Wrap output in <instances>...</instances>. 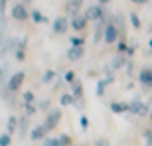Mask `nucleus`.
I'll return each mask as SVG.
<instances>
[{"mask_svg":"<svg viewBox=\"0 0 152 146\" xmlns=\"http://www.w3.org/2000/svg\"><path fill=\"white\" fill-rule=\"evenodd\" d=\"M61 120V109H51L50 112H48V117H45V124L44 128L50 132V130H53L57 126V123Z\"/></svg>","mask_w":152,"mask_h":146,"instance_id":"1","label":"nucleus"},{"mask_svg":"<svg viewBox=\"0 0 152 146\" xmlns=\"http://www.w3.org/2000/svg\"><path fill=\"white\" fill-rule=\"evenodd\" d=\"M24 79H26V73H24V71L14 73V75L10 77V81H8V93H16V91L22 87Z\"/></svg>","mask_w":152,"mask_h":146,"instance_id":"2","label":"nucleus"},{"mask_svg":"<svg viewBox=\"0 0 152 146\" xmlns=\"http://www.w3.org/2000/svg\"><path fill=\"white\" fill-rule=\"evenodd\" d=\"M118 36H121V30H118L113 22L107 24V28H105V42H107V44H115L118 39Z\"/></svg>","mask_w":152,"mask_h":146,"instance_id":"3","label":"nucleus"},{"mask_svg":"<svg viewBox=\"0 0 152 146\" xmlns=\"http://www.w3.org/2000/svg\"><path fill=\"white\" fill-rule=\"evenodd\" d=\"M30 16H32V14L26 10V6H24V4H14V6H12V18H14V20L24 22V20H28Z\"/></svg>","mask_w":152,"mask_h":146,"instance_id":"4","label":"nucleus"},{"mask_svg":"<svg viewBox=\"0 0 152 146\" xmlns=\"http://www.w3.org/2000/svg\"><path fill=\"white\" fill-rule=\"evenodd\" d=\"M69 28V20L67 16H57L53 20V34H65Z\"/></svg>","mask_w":152,"mask_h":146,"instance_id":"5","label":"nucleus"},{"mask_svg":"<svg viewBox=\"0 0 152 146\" xmlns=\"http://www.w3.org/2000/svg\"><path fill=\"white\" fill-rule=\"evenodd\" d=\"M85 16L89 18V20H95V22H99V20H103V16H105V10H103L99 4H95V6H89V8H87Z\"/></svg>","mask_w":152,"mask_h":146,"instance_id":"6","label":"nucleus"},{"mask_svg":"<svg viewBox=\"0 0 152 146\" xmlns=\"http://www.w3.org/2000/svg\"><path fill=\"white\" fill-rule=\"evenodd\" d=\"M87 22H89V18L85 16V14H77V16L71 18V28L77 30V32H81V30H85Z\"/></svg>","mask_w":152,"mask_h":146,"instance_id":"7","label":"nucleus"},{"mask_svg":"<svg viewBox=\"0 0 152 146\" xmlns=\"http://www.w3.org/2000/svg\"><path fill=\"white\" fill-rule=\"evenodd\" d=\"M85 50H83V45H71L67 51V59L69 61H79L81 57H83Z\"/></svg>","mask_w":152,"mask_h":146,"instance_id":"8","label":"nucleus"},{"mask_svg":"<svg viewBox=\"0 0 152 146\" xmlns=\"http://www.w3.org/2000/svg\"><path fill=\"white\" fill-rule=\"evenodd\" d=\"M130 112H134V115H138V117H144V115L148 112V107H146L142 101L134 99V101L130 103Z\"/></svg>","mask_w":152,"mask_h":146,"instance_id":"9","label":"nucleus"},{"mask_svg":"<svg viewBox=\"0 0 152 146\" xmlns=\"http://www.w3.org/2000/svg\"><path fill=\"white\" fill-rule=\"evenodd\" d=\"M138 81L144 89H150L152 87V69H142L140 75H138Z\"/></svg>","mask_w":152,"mask_h":146,"instance_id":"10","label":"nucleus"},{"mask_svg":"<svg viewBox=\"0 0 152 146\" xmlns=\"http://www.w3.org/2000/svg\"><path fill=\"white\" fill-rule=\"evenodd\" d=\"M109 109L115 112V115H123V112L130 111V103H121V101H113L109 105Z\"/></svg>","mask_w":152,"mask_h":146,"instance_id":"11","label":"nucleus"},{"mask_svg":"<svg viewBox=\"0 0 152 146\" xmlns=\"http://www.w3.org/2000/svg\"><path fill=\"white\" fill-rule=\"evenodd\" d=\"M26 44H28V39L22 38L20 44H18V47H16V51H14V55H16L18 61H24V59H26Z\"/></svg>","mask_w":152,"mask_h":146,"instance_id":"12","label":"nucleus"},{"mask_svg":"<svg viewBox=\"0 0 152 146\" xmlns=\"http://www.w3.org/2000/svg\"><path fill=\"white\" fill-rule=\"evenodd\" d=\"M81 4H83V0H69L67 2V14L69 16H77V14H81Z\"/></svg>","mask_w":152,"mask_h":146,"instance_id":"13","label":"nucleus"},{"mask_svg":"<svg viewBox=\"0 0 152 146\" xmlns=\"http://www.w3.org/2000/svg\"><path fill=\"white\" fill-rule=\"evenodd\" d=\"M45 132L48 130L44 126H34L32 132H30V140H45Z\"/></svg>","mask_w":152,"mask_h":146,"instance_id":"14","label":"nucleus"},{"mask_svg":"<svg viewBox=\"0 0 152 146\" xmlns=\"http://www.w3.org/2000/svg\"><path fill=\"white\" fill-rule=\"evenodd\" d=\"M71 95L77 97V99H81V97H83V83H81L79 79H75L73 83H71Z\"/></svg>","mask_w":152,"mask_h":146,"instance_id":"15","label":"nucleus"},{"mask_svg":"<svg viewBox=\"0 0 152 146\" xmlns=\"http://www.w3.org/2000/svg\"><path fill=\"white\" fill-rule=\"evenodd\" d=\"M16 126H18V118L14 117V115H10V117H8V124H6V128H8V134H14Z\"/></svg>","mask_w":152,"mask_h":146,"instance_id":"16","label":"nucleus"},{"mask_svg":"<svg viewBox=\"0 0 152 146\" xmlns=\"http://www.w3.org/2000/svg\"><path fill=\"white\" fill-rule=\"evenodd\" d=\"M107 85H111L107 79H101V81L97 83V97H103V95H105V89H107Z\"/></svg>","mask_w":152,"mask_h":146,"instance_id":"17","label":"nucleus"},{"mask_svg":"<svg viewBox=\"0 0 152 146\" xmlns=\"http://www.w3.org/2000/svg\"><path fill=\"white\" fill-rule=\"evenodd\" d=\"M124 61H126V59L123 57V53H121V55H117V57L113 59V63H111V69H118V67H123Z\"/></svg>","mask_w":152,"mask_h":146,"instance_id":"18","label":"nucleus"},{"mask_svg":"<svg viewBox=\"0 0 152 146\" xmlns=\"http://www.w3.org/2000/svg\"><path fill=\"white\" fill-rule=\"evenodd\" d=\"M130 24H132V28H136V30H140V18H138V14L136 12H130Z\"/></svg>","mask_w":152,"mask_h":146,"instance_id":"19","label":"nucleus"},{"mask_svg":"<svg viewBox=\"0 0 152 146\" xmlns=\"http://www.w3.org/2000/svg\"><path fill=\"white\" fill-rule=\"evenodd\" d=\"M32 20H34V22H38V24H42V22H45L48 18H45L39 10H32Z\"/></svg>","mask_w":152,"mask_h":146,"instance_id":"20","label":"nucleus"},{"mask_svg":"<svg viewBox=\"0 0 152 146\" xmlns=\"http://www.w3.org/2000/svg\"><path fill=\"white\" fill-rule=\"evenodd\" d=\"M53 77H56V71H53V69H48V71L44 73V77H42V81H44V83H51Z\"/></svg>","mask_w":152,"mask_h":146,"instance_id":"21","label":"nucleus"},{"mask_svg":"<svg viewBox=\"0 0 152 146\" xmlns=\"http://www.w3.org/2000/svg\"><path fill=\"white\" fill-rule=\"evenodd\" d=\"M10 142H12V134H8V132L0 134V146H10Z\"/></svg>","mask_w":152,"mask_h":146,"instance_id":"22","label":"nucleus"},{"mask_svg":"<svg viewBox=\"0 0 152 146\" xmlns=\"http://www.w3.org/2000/svg\"><path fill=\"white\" fill-rule=\"evenodd\" d=\"M57 140H59V146H71V136L69 134H61Z\"/></svg>","mask_w":152,"mask_h":146,"instance_id":"23","label":"nucleus"},{"mask_svg":"<svg viewBox=\"0 0 152 146\" xmlns=\"http://www.w3.org/2000/svg\"><path fill=\"white\" fill-rule=\"evenodd\" d=\"M73 103H75L73 95H61V105H63V107H67V105H73Z\"/></svg>","mask_w":152,"mask_h":146,"instance_id":"24","label":"nucleus"},{"mask_svg":"<svg viewBox=\"0 0 152 146\" xmlns=\"http://www.w3.org/2000/svg\"><path fill=\"white\" fill-rule=\"evenodd\" d=\"M69 42H71V45H83L85 44V39L81 38V36H71V39H69Z\"/></svg>","mask_w":152,"mask_h":146,"instance_id":"25","label":"nucleus"},{"mask_svg":"<svg viewBox=\"0 0 152 146\" xmlns=\"http://www.w3.org/2000/svg\"><path fill=\"white\" fill-rule=\"evenodd\" d=\"M24 112H26V117H30V115H34V112H36V107L32 105V103H26V107H24Z\"/></svg>","mask_w":152,"mask_h":146,"instance_id":"26","label":"nucleus"},{"mask_svg":"<svg viewBox=\"0 0 152 146\" xmlns=\"http://www.w3.org/2000/svg\"><path fill=\"white\" fill-rule=\"evenodd\" d=\"M4 30H6V20L0 18V45H2V39H4Z\"/></svg>","mask_w":152,"mask_h":146,"instance_id":"27","label":"nucleus"},{"mask_svg":"<svg viewBox=\"0 0 152 146\" xmlns=\"http://www.w3.org/2000/svg\"><path fill=\"white\" fill-rule=\"evenodd\" d=\"M34 99H36V95L32 91H26V93H24V101L26 103H34Z\"/></svg>","mask_w":152,"mask_h":146,"instance_id":"28","label":"nucleus"},{"mask_svg":"<svg viewBox=\"0 0 152 146\" xmlns=\"http://www.w3.org/2000/svg\"><path fill=\"white\" fill-rule=\"evenodd\" d=\"M79 126H81L83 130H87V126H89V118L85 117V115H83L81 118H79Z\"/></svg>","mask_w":152,"mask_h":146,"instance_id":"29","label":"nucleus"},{"mask_svg":"<svg viewBox=\"0 0 152 146\" xmlns=\"http://www.w3.org/2000/svg\"><path fill=\"white\" fill-rule=\"evenodd\" d=\"M44 146H59V140H57V138H45Z\"/></svg>","mask_w":152,"mask_h":146,"instance_id":"30","label":"nucleus"},{"mask_svg":"<svg viewBox=\"0 0 152 146\" xmlns=\"http://www.w3.org/2000/svg\"><path fill=\"white\" fill-rule=\"evenodd\" d=\"M65 81L71 85V83L75 81V73H73V71H67V73H65Z\"/></svg>","mask_w":152,"mask_h":146,"instance_id":"31","label":"nucleus"},{"mask_svg":"<svg viewBox=\"0 0 152 146\" xmlns=\"http://www.w3.org/2000/svg\"><path fill=\"white\" fill-rule=\"evenodd\" d=\"M124 51H129L126 44H124V42H118V53H124Z\"/></svg>","mask_w":152,"mask_h":146,"instance_id":"32","label":"nucleus"},{"mask_svg":"<svg viewBox=\"0 0 152 146\" xmlns=\"http://www.w3.org/2000/svg\"><path fill=\"white\" fill-rule=\"evenodd\" d=\"M95 146H109V140H105V138H101V140H97Z\"/></svg>","mask_w":152,"mask_h":146,"instance_id":"33","label":"nucleus"},{"mask_svg":"<svg viewBox=\"0 0 152 146\" xmlns=\"http://www.w3.org/2000/svg\"><path fill=\"white\" fill-rule=\"evenodd\" d=\"M6 10V0H0V14H4Z\"/></svg>","mask_w":152,"mask_h":146,"instance_id":"34","label":"nucleus"},{"mask_svg":"<svg viewBox=\"0 0 152 146\" xmlns=\"http://www.w3.org/2000/svg\"><path fill=\"white\" fill-rule=\"evenodd\" d=\"M130 2H134V4H146L148 0H130Z\"/></svg>","mask_w":152,"mask_h":146,"instance_id":"35","label":"nucleus"},{"mask_svg":"<svg viewBox=\"0 0 152 146\" xmlns=\"http://www.w3.org/2000/svg\"><path fill=\"white\" fill-rule=\"evenodd\" d=\"M111 0H99V4H109Z\"/></svg>","mask_w":152,"mask_h":146,"instance_id":"36","label":"nucleus"},{"mask_svg":"<svg viewBox=\"0 0 152 146\" xmlns=\"http://www.w3.org/2000/svg\"><path fill=\"white\" fill-rule=\"evenodd\" d=\"M0 81H2V69H0Z\"/></svg>","mask_w":152,"mask_h":146,"instance_id":"37","label":"nucleus"},{"mask_svg":"<svg viewBox=\"0 0 152 146\" xmlns=\"http://www.w3.org/2000/svg\"><path fill=\"white\" fill-rule=\"evenodd\" d=\"M148 45H150V50H152V39H150V44H148Z\"/></svg>","mask_w":152,"mask_h":146,"instance_id":"38","label":"nucleus"},{"mask_svg":"<svg viewBox=\"0 0 152 146\" xmlns=\"http://www.w3.org/2000/svg\"><path fill=\"white\" fill-rule=\"evenodd\" d=\"M150 117H152V112H150Z\"/></svg>","mask_w":152,"mask_h":146,"instance_id":"39","label":"nucleus"}]
</instances>
